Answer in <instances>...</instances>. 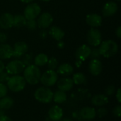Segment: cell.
Masks as SVG:
<instances>
[{
	"mask_svg": "<svg viewBox=\"0 0 121 121\" xmlns=\"http://www.w3.org/2000/svg\"><path fill=\"white\" fill-rule=\"evenodd\" d=\"M41 72L38 67L35 65H30L25 67L23 70V78L28 84L30 85L37 84L40 79Z\"/></svg>",
	"mask_w": 121,
	"mask_h": 121,
	"instance_id": "cell-1",
	"label": "cell"
},
{
	"mask_svg": "<svg viewBox=\"0 0 121 121\" xmlns=\"http://www.w3.org/2000/svg\"><path fill=\"white\" fill-rule=\"evenodd\" d=\"M99 52L101 56L109 58L113 57L118 51V45L113 40H105L99 45Z\"/></svg>",
	"mask_w": 121,
	"mask_h": 121,
	"instance_id": "cell-2",
	"label": "cell"
},
{
	"mask_svg": "<svg viewBox=\"0 0 121 121\" xmlns=\"http://www.w3.org/2000/svg\"><path fill=\"white\" fill-rule=\"evenodd\" d=\"M7 88L13 92H19L24 89L26 86V81L23 77L20 75H12L6 82Z\"/></svg>",
	"mask_w": 121,
	"mask_h": 121,
	"instance_id": "cell-3",
	"label": "cell"
},
{
	"mask_svg": "<svg viewBox=\"0 0 121 121\" xmlns=\"http://www.w3.org/2000/svg\"><path fill=\"white\" fill-rule=\"evenodd\" d=\"M53 92L51 89L46 86L38 88L34 92V98L40 103L49 104L52 101Z\"/></svg>",
	"mask_w": 121,
	"mask_h": 121,
	"instance_id": "cell-4",
	"label": "cell"
},
{
	"mask_svg": "<svg viewBox=\"0 0 121 121\" xmlns=\"http://www.w3.org/2000/svg\"><path fill=\"white\" fill-rule=\"evenodd\" d=\"M58 80V74L52 69L45 71L40 77V82L44 86L50 87L54 86Z\"/></svg>",
	"mask_w": 121,
	"mask_h": 121,
	"instance_id": "cell-5",
	"label": "cell"
},
{
	"mask_svg": "<svg viewBox=\"0 0 121 121\" xmlns=\"http://www.w3.org/2000/svg\"><path fill=\"white\" fill-rule=\"evenodd\" d=\"M25 67L26 66L21 60L16 59L9 62L6 66L5 69L9 75H18L23 72Z\"/></svg>",
	"mask_w": 121,
	"mask_h": 121,
	"instance_id": "cell-6",
	"label": "cell"
},
{
	"mask_svg": "<svg viewBox=\"0 0 121 121\" xmlns=\"http://www.w3.org/2000/svg\"><path fill=\"white\" fill-rule=\"evenodd\" d=\"M86 39L88 43L90 45L93 47H97L101 43V40H102L101 33L98 29L92 28L88 30L86 35Z\"/></svg>",
	"mask_w": 121,
	"mask_h": 121,
	"instance_id": "cell-7",
	"label": "cell"
},
{
	"mask_svg": "<svg viewBox=\"0 0 121 121\" xmlns=\"http://www.w3.org/2000/svg\"><path fill=\"white\" fill-rule=\"evenodd\" d=\"M41 9L36 3L30 4L24 9V16L27 20L35 19L40 13Z\"/></svg>",
	"mask_w": 121,
	"mask_h": 121,
	"instance_id": "cell-8",
	"label": "cell"
},
{
	"mask_svg": "<svg viewBox=\"0 0 121 121\" xmlns=\"http://www.w3.org/2000/svg\"><path fill=\"white\" fill-rule=\"evenodd\" d=\"M28 45L23 41H18L15 43L13 48V55L12 57L15 59L21 58L28 51Z\"/></svg>",
	"mask_w": 121,
	"mask_h": 121,
	"instance_id": "cell-9",
	"label": "cell"
},
{
	"mask_svg": "<svg viewBox=\"0 0 121 121\" xmlns=\"http://www.w3.org/2000/svg\"><path fill=\"white\" fill-rule=\"evenodd\" d=\"M53 18L52 15L48 12H44L38 17L37 21V26L40 28H48L52 23Z\"/></svg>",
	"mask_w": 121,
	"mask_h": 121,
	"instance_id": "cell-10",
	"label": "cell"
},
{
	"mask_svg": "<svg viewBox=\"0 0 121 121\" xmlns=\"http://www.w3.org/2000/svg\"><path fill=\"white\" fill-rule=\"evenodd\" d=\"M91 48L87 45H82L79 46L75 52V57L78 60L85 61L90 56Z\"/></svg>",
	"mask_w": 121,
	"mask_h": 121,
	"instance_id": "cell-11",
	"label": "cell"
},
{
	"mask_svg": "<svg viewBox=\"0 0 121 121\" xmlns=\"http://www.w3.org/2000/svg\"><path fill=\"white\" fill-rule=\"evenodd\" d=\"M74 82L72 79L68 78V77H63L61 78L60 79L57 80V88L59 90L62 91H70L73 86H74Z\"/></svg>",
	"mask_w": 121,
	"mask_h": 121,
	"instance_id": "cell-12",
	"label": "cell"
},
{
	"mask_svg": "<svg viewBox=\"0 0 121 121\" xmlns=\"http://www.w3.org/2000/svg\"><path fill=\"white\" fill-rule=\"evenodd\" d=\"M103 69V65L99 59H92L89 64V72L94 76L99 75Z\"/></svg>",
	"mask_w": 121,
	"mask_h": 121,
	"instance_id": "cell-13",
	"label": "cell"
},
{
	"mask_svg": "<svg viewBox=\"0 0 121 121\" xmlns=\"http://www.w3.org/2000/svg\"><path fill=\"white\" fill-rule=\"evenodd\" d=\"M13 26V16L9 13H4L0 17V27L9 29Z\"/></svg>",
	"mask_w": 121,
	"mask_h": 121,
	"instance_id": "cell-14",
	"label": "cell"
},
{
	"mask_svg": "<svg viewBox=\"0 0 121 121\" xmlns=\"http://www.w3.org/2000/svg\"><path fill=\"white\" fill-rule=\"evenodd\" d=\"M118 11V5L115 1H108L102 9V13L105 17L112 16Z\"/></svg>",
	"mask_w": 121,
	"mask_h": 121,
	"instance_id": "cell-15",
	"label": "cell"
},
{
	"mask_svg": "<svg viewBox=\"0 0 121 121\" xmlns=\"http://www.w3.org/2000/svg\"><path fill=\"white\" fill-rule=\"evenodd\" d=\"M48 114L52 121H59L63 117V110L59 106H53L49 109Z\"/></svg>",
	"mask_w": 121,
	"mask_h": 121,
	"instance_id": "cell-16",
	"label": "cell"
},
{
	"mask_svg": "<svg viewBox=\"0 0 121 121\" xmlns=\"http://www.w3.org/2000/svg\"><path fill=\"white\" fill-rule=\"evenodd\" d=\"M102 17L96 13H91L86 16V23L92 28H97L102 24Z\"/></svg>",
	"mask_w": 121,
	"mask_h": 121,
	"instance_id": "cell-17",
	"label": "cell"
},
{
	"mask_svg": "<svg viewBox=\"0 0 121 121\" xmlns=\"http://www.w3.org/2000/svg\"><path fill=\"white\" fill-rule=\"evenodd\" d=\"M13 48L9 44H0V59L7 60L12 57Z\"/></svg>",
	"mask_w": 121,
	"mask_h": 121,
	"instance_id": "cell-18",
	"label": "cell"
},
{
	"mask_svg": "<svg viewBox=\"0 0 121 121\" xmlns=\"http://www.w3.org/2000/svg\"><path fill=\"white\" fill-rule=\"evenodd\" d=\"M108 103V96L103 94H95L91 98V104L95 106L101 107L106 105Z\"/></svg>",
	"mask_w": 121,
	"mask_h": 121,
	"instance_id": "cell-19",
	"label": "cell"
},
{
	"mask_svg": "<svg viewBox=\"0 0 121 121\" xmlns=\"http://www.w3.org/2000/svg\"><path fill=\"white\" fill-rule=\"evenodd\" d=\"M80 116L85 121H91L96 116V110L92 107H84L81 109Z\"/></svg>",
	"mask_w": 121,
	"mask_h": 121,
	"instance_id": "cell-20",
	"label": "cell"
},
{
	"mask_svg": "<svg viewBox=\"0 0 121 121\" xmlns=\"http://www.w3.org/2000/svg\"><path fill=\"white\" fill-rule=\"evenodd\" d=\"M73 72H74L73 67L68 63H63L60 65L59 67H57V73L64 77L70 76L73 73Z\"/></svg>",
	"mask_w": 121,
	"mask_h": 121,
	"instance_id": "cell-21",
	"label": "cell"
},
{
	"mask_svg": "<svg viewBox=\"0 0 121 121\" xmlns=\"http://www.w3.org/2000/svg\"><path fill=\"white\" fill-rule=\"evenodd\" d=\"M49 35L55 40L60 41L65 37V32L58 26H53L49 30Z\"/></svg>",
	"mask_w": 121,
	"mask_h": 121,
	"instance_id": "cell-22",
	"label": "cell"
},
{
	"mask_svg": "<svg viewBox=\"0 0 121 121\" xmlns=\"http://www.w3.org/2000/svg\"><path fill=\"white\" fill-rule=\"evenodd\" d=\"M14 101L10 96H4L0 99V109L8 110L13 106Z\"/></svg>",
	"mask_w": 121,
	"mask_h": 121,
	"instance_id": "cell-23",
	"label": "cell"
},
{
	"mask_svg": "<svg viewBox=\"0 0 121 121\" xmlns=\"http://www.w3.org/2000/svg\"><path fill=\"white\" fill-rule=\"evenodd\" d=\"M67 96L65 91L58 90L53 94L52 101H54V102H55L56 104H63L67 101Z\"/></svg>",
	"mask_w": 121,
	"mask_h": 121,
	"instance_id": "cell-24",
	"label": "cell"
},
{
	"mask_svg": "<svg viewBox=\"0 0 121 121\" xmlns=\"http://www.w3.org/2000/svg\"><path fill=\"white\" fill-rule=\"evenodd\" d=\"M48 61V55L44 53H40L38 55H36L33 60L34 65L37 67H42L45 65H47V62Z\"/></svg>",
	"mask_w": 121,
	"mask_h": 121,
	"instance_id": "cell-25",
	"label": "cell"
},
{
	"mask_svg": "<svg viewBox=\"0 0 121 121\" xmlns=\"http://www.w3.org/2000/svg\"><path fill=\"white\" fill-rule=\"evenodd\" d=\"M27 19L23 15H15L13 16V26L16 28H22L26 26Z\"/></svg>",
	"mask_w": 121,
	"mask_h": 121,
	"instance_id": "cell-26",
	"label": "cell"
},
{
	"mask_svg": "<svg viewBox=\"0 0 121 121\" xmlns=\"http://www.w3.org/2000/svg\"><path fill=\"white\" fill-rule=\"evenodd\" d=\"M73 82L74 84L77 85H82V84H85L86 83V76L81 72L76 73L73 75L72 78Z\"/></svg>",
	"mask_w": 121,
	"mask_h": 121,
	"instance_id": "cell-27",
	"label": "cell"
},
{
	"mask_svg": "<svg viewBox=\"0 0 121 121\" xmlns=\"http://www.w3.org/2000/svg\"><path fill=\"white\" fill-rule=\"evenodd\" d=\"M21 58H22L21 61L23 62V63L24 64V65H25L26 67L32 65V62H33V55H32V54H26V53Z\"/></svg>",
	"mask_w": 121,
	"mask_h": 121,
	"instance_id": "cell-28",
	"label": "cell"
},
{
	"mask_svg": "<svg viewBox=\"0 0 121 121\" xmlns=\"http://www.w3.org/2000/svg\"><path fill=\"white\" fill-rule=\"evenodd\" d=\"M47 64H48V67L49 68V69L55 70L58 67V61L55 57H53L48 59Z\"/></svg>",
	"mask_w": 121,
	"mask_h": 121,
	"instance_id": "cell-29",
	"label": "cell"
},
{
	"mask_svg": "<svg viewBox=\"0 0 121 121\" xmlns=\"http://www.w3.org/2000/svg\"><path fill=\"white\" fill-rule=\"evenodd\" d=\"M101 54L99 52V49L97 48L96 47L91 49V53H90V56L89 57H91V59H99L101 57Z\"/></svg>",
	"mask_w": 121,
	"mask_h": 121,
	"instance_id": "cell-30",
	"label": "cell"
},
{
	"mask_svg": "<svg viewBox=\"0 0 121 121\" xmlns=\"http://www.w3.org/2000/svg\"><path fill=\"white\" fill-rule=\"evenodd\" d=\"M26 26H27V28L29 30H34L36 28V27L38 26H37V21L35 19H33V20H27Z\"/></svg>",
	"mask_w": 121,
	"mask_h": 121,
	"instance_id": "cell-31",
	"label": "cell"
},
{
	"mask_svg": "<svg viewBox=\"0 0 121 121\" xmlns=\"http://www.w3.org/2000/svg\"><path fill=\"white\" fill-rule=\"evenodd\" d=\"M116 92V86L114 85H108L105 89L106 96H112Z\"/></svg>",
	"mask_w": 121,
	"mask_h": 121,
	"instance_id": "cell-32",
	"label": "cell"
},
{
	"mask_svg": "<svg viewBox=\"0 0 121 121\" xmlns=\"http://www.w3.org/2000/svg\"><path fill=\"white\" fill-rule=\"evenodd\" d=\"M96 116H98L99 118H104L105 116H106V115L108 114V111L106 108H99L97 111H96Z\"/></svg>",
	"mask_w": 121,
	"mask_h": 121,
	"instance_id": "cell-33",
	"label": "cell"
},
{
	"mask_svg": "<svg viewBox=\"0 0 121 121\" xmlns=\"http://www.w3.org/2000/svg\"><path fill=\"white\" fill-rule=\"evenodd\" d=\"M7 92H8L7 86H6L4 84H0V99L6 96Z\"/></svg>",
	"mask_w": 121,
	"mask_h": 121,
	"instance_id": "cell-34",
	"label": "cell"
},
{
	"mask_svg": "<svg viewBox=\"0 0 121 121\" xmlns=\"http://www.w3.org/2000/svg\"><path fill=\"white\" fill-rule=\"evenodd\" d=\"M9 77L10 76L7 72H1L0 73V84H4L5 82H6Z\"/></svg>",
	"mask_w": 121,
	"mask_h": 121,
	"instance_id": "cell-35",
	"label": "cell"
},
{
	"mask_svg": "<svg viewBox=\"0 0 121 121\" xmlns=\"http://www.w3.org/2000/svg\"><path fill=\"white\" fill-rule=\"evenodd\" d=\"M113 113L115 116L118 117V118H120L121 116V106L120 105V104L116 106L113 110Z\"/></svg>",
	"mask_w": 121,
	"mask_h": 121,
	"instance_id": "cell-36",
	"label": "cell"
},
{
	"mask_svg": "<svg viewBox=\"0 0 121 121\" xmlns=\"http://www.w3.org/2000/svg\"><path fill=\"white\" fill-rule=\"evenodd\" d=\"M7 40V35L6 33L1 32L0 33V43H4Z\"/></svg>",
	"mask_w": 121,
	"mask_h": 121,
	"instance_id": "cell-37",
	"label": "cell"
},
{
	"mask_svg": "<svg viewBox=\"0 0 121 121\" xmlns=\"http://www.w3.org/2000/svg\"><path fill=\"white\" fill-rule=\"evenodd\" d=\"M116 98L118 101V102L119 104L121 103V88H118L117 91H116Z\"/></svg>",
	"mask_w": 121,
	"mask_h": 121,
	"instance_id": "cell-38",
	"label": "cell"
},
{
	"mask_svg": "<svg viewBox=\"0 0 121 121\" xmlns=\"http://www.w3.org/2000/svg\"><path fill=\"white\" fill-rule=\"evenodd\" d=\"M0 121H13L11 120V118H10L9 116H7L6 115H3L1 116H0Z\"/></svg>",
	"mask_w": 121,
	"mask_h": 121,
	"instance_id": "cell-39",
	"label": "cell"
},
{
	"mask_svg": "<svg viewBox=\"0 0 121 121\" xmlns=\"http://www.w3.org/2000/svg\"><path fill=\"white\" fill-rule=\"evenodd\" d=\"M116 35H117V37L118 38H121V26H118V28L116 30Z\"/></svg>",
	"mask_w": 121,
	"mask_h": 121,
	"instance_id": "cell-40",
	"label": "cell"
},
{
	"mask_svg": "<svg viewBox=\"0 0 121 121\" xmlns=\"http://www.w3.org/2000/svg\"><path fill=\"white\" fill-rule=\"evenodd\" d=\"M4 69H5L4 64V62L0 60V73H1V72H4Z\"/></svg>",
	"mask_w": 121,
	"mask_h": 121,
	"instance_id": "cell-41",
	"label": "cell"
},
{
	"mask_svg": "<svg viewBox=\"0 0 121 121\" xmlns=\"http://www.w3.org/2000/svg\"><path fill=\"white\" fill-rule=\"evenodd\" d=\"M57 46H58L59 48H63L65 47V43H64V42L62 41V40H60L59 43H58V44H57Z\"/></svg>",
	"mask_w": 121,
	"mask_h": 121,
	"instance_id": "cell-42",
	"label": "cell"
},
{
	"mask_svg": "<svg viewBox=\"0 0 121 121\" xmlns=\"http://www.w3.org/2000/svg\"><path fill=\"white\" fill-rule=\"evenodd\" d=\"M40 37L42 38H45L47 36V33L45 31H42V32H40Z\"/></svg>",
	"mask_w": 121,
	"mask_h": 121,
	"instance_id": "cell-43",
	"label": "cell"
},
{
	"mask_svg": "<svg viewBox=\"0 0 121 121\" xmlns=\"http://www.w3.org/2000/svg\"><path fill=\"white\" fill-rule=\"evenodd\" d=\"M82 65V61H81V60H77V62H75V65L77 67H81V65Z\"/></svg>",
	"mask_w": 121,
	"mask_h": 121,
	"instance_id": "cell-44",
	"label": "cell"
},
{
	"mask_svg": "<svg viewBox=\"0 0 121 121\" xmlns=\"http://www.w3.org/2000/svg\"><path fill=\"white\" fill-rule=\"evenodd\" d=\"M21 2H23V3H30L31 1H33V0H20Z\"/></svg>",
	"mask_w": 121,
	"mask_h": 121,
	"instance_id": "cell-45",
	"label": "cell"
},
{
	"mask_svg": "<svg viewBox=\"0 0 121 121\" xmlns=\"http://www.w3.org/2000/svg\"><path fill=\"white\" fill-rule=\"evenodd\" d=\"M4 110H2V109H0V116H3V115H5V113L4 111Z\"/></svg>",
	"mask_w": 121,
	"mask_h": 121,
	"instance_id": "cell-46",
	"label": "cell"
},
{
	"mask_svg": "<svg viewBox=\"0 0 121 121\" xmlns=\"http://www.w3.org/2000/svg\"><path fill=\"white\" fill-rule=\"evenodd\" d=\"M73 121L72 119H69V118H65V119H61L60 121Z\"/></svg>",
	"mask_w": 121,
	"mask_h": 121,
	"instance_id": "cell-47",
	"label": "cell"
},
{
	"mask_svg": "<svg viewBox=\"0 0 121 121\" xmlns=\"http://www.w3.org/2000/svg\"><path fill=\"white\" fill-rule=\"evenodd\" d=\"M40 1H45V2H47V1H50V0H40Z\"/></svg>",
	"mask_w": 121,
	"mask_h": 121,
	"instance_id": "cell-48",
	"label": "cell"
},
{
	"mask_svg": "<svg viewBox=\"0 0 121 121\" xmlns=\"http://www.w3.org/2000/svg\"><path fill=\"white\" fill-rule=\"evenodd\" d=\"M116 1H120L121 0H116Z\"/></svg>",
	"mask_w": 121,
	"mask_h": 121,
	"instance_id": "cell-49",
	"label": "cell"
},
{
	"mask_svg": "<svg viewBox=\"0 0 121 121\" xmlns=\"http://www.w3.org/2000/svg\"></svg>",
	"mask_w": 121,
	"mask_h": 121,
	"instance_id": "cell-50",
	"label": "cell"
}]
</instances>
